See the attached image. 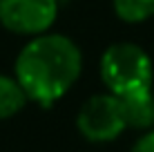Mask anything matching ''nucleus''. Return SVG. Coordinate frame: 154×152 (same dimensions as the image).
<instances>
[{"mask_svg": "<svg viewBox=\"0 0 154 152\" xmlns=\"http://www.w3.org/2000/svg\"><path fill=\"white\" fill-rule=\"evenodd\" d=\"M83 72V54L65 34L31 36L18 51L14 76L27 98L40 107H51L76 85Z\"/></svg>", "mask_w": 154, "mask_h": 152, "instance_id": "obj_1", "label": "nucleus"}, {"mask_svg": "<svg viewBox=\"0 0 154 152\" xmlns=\"http://www.w3.org/2000/svg\"><path fill=\"white\" fill-rule=\"evenodd\" d=\"M98 74L107 92L121 96L141 87H152L154 65L150 54L141 45L121 40L103 51L98 63Z\"/></svg>", "mask_w": 154, "mask_h": 152, "instance_id": "obj_2", "label": "nucleus"}, {"mask_svg": "<svg viewBox=\"0 0 154 152\" xmlns=\"http://www.w3.org/2000/svg\"><path fill=\"white\" fill-rule=\"evenodd\" d=\"M76 130L89 143H109L127 130L119 96L112 92L94 94L76 114Z\"/></svg>", "mask_w": 154, "mask_h": 152, "instance_id": "obj_3", "label": "nucleus"}, {"mask_svg": "<svg viewBox=\"0 0 154 152\" xmlns=\"http://www.w3.org/2000/svg\"><path fill=\"white\" fill-rule=\"evenodd\" d=\"M58 0H0V25L16 36H38L54 27Z\"/></svg>", "mask_w": 154, "mask_h": 152, "instance_id": "obj_4", "label": "nucleus"}, {"mask_svg": "<svg viewBox=\"0 0 154 152\" xmlns=\"http://www.w3.org/2000/svg\"><path fill=\"white\" fill-rule=\"evenodd\" d=\"M119 103H121L125 125L130 130L143 132V130L154 128V92H152V87H141V90L121 94Z\"/></svg>", "mask_w": 154, "mask_h": 152, "instance_id": "obj_5", "label": "nucleus"}, {"mask_svg": "<svg viewBox=\"0 0 154 152\" xmlns=\"http://www.w3.org/2000/svg\"><path fill=\"white\" fill-rule=\"evenodd\" d=\"M27 103L29 98L20 87V83L16 81V76L0 74V121L20 114Z\"/></svg>", "mask_w": 154, "mask_h": 152, "instance_id": "obj_6", "label": "nucleus"}, {"mask_svg": "<svg viewBox=\"0 0 154 152\" xmlns=\"http://www.w3.org/2000/svg\"><path fill=\"white\" fill-rule=\"evenodd\" d=\"M112 7L114 14L130 25L145 23L154 16V0H112Z\"/></svg>", "mask_w": 154, "mask_h": 152, "instance_id": "obj_7", "label": "nucleus"}, {"mask_svg": "<svg viewBox=\"0 0 154 152\" xmlns=\"http://www.w3.org/2000/svg\"><path fill=\"white\" fill-rule=\"evenodd\" d=\"M130 152H154V128L143 130L141 137L132 143Z\"/></svg>", "mask_w": 154, "mask_h": 152, "instance_id": "obj_8", "label": "nucleus"}]
</instances>
